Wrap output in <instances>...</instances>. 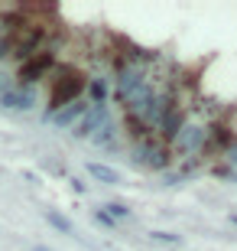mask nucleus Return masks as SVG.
Instances as JSON below:
<instances>
[{"label":"nucleus","mask_w":237,"mask_h":251,"mask_svg":"<svg viewBox=\"0 0 237 251\" xmlns=\"http://www.w3.org/2000/svg\"><path fill=\"white\" fill-rule=\"evenodd\" d=\"M88 88V78L82 72H75V69H62L59 78L52 85V95H49V108H46V121H52V114L65 104H72L82 98V92Z\"/></svg>","instance_id":"1"},{"label":"nucleus","mask_w":237,"mask_h":251,"mask_svg":"<svg viewBox=\"0 0 237 251\" xmlns=\"http://www.w3.org/2000/svg\"><path fill=\"white\" fill-rule=\"evenodd\" d=\"M133 163L143 170H169V163H172V147H166L163 140H137V147H133Z\"/></svg>","instance_id":"2"},{"label":"nucleus","mask_w":237,"mask_h":251,"mask_svg":"<svg viewBox=\"0 0 237 251\" xmlns=\"http://www.w3.org/2000/svg\"><path fill=\"white\" fill-rule=\"evenodd\" d=\"M43 39H46V29L43 26H26L20 33V39H13V52L10 56H17L20 65H23L26 59L36 56V52H43Z\"/></svg>","instance_id":"3"},{"label":"nucleus","mask_w":237,"mask_h":251,"mask_svg":"<svg viewBox=\"0 0 237 251\" xmlns=\"http://www.w3.org/2000/svg\"><path fill=\"white\" fill-rule=\"evenodd\" d=\"M172 150H179L182 157H201V153H205V127L185 124L182 134L172 140Z\"/></svg>","instance_id":"4"},{"label":"nucleus","mask_w":237,"mask_h":251,"mask_svg":"<svg viewBox=\"0 0 237 251\" xmlns=\"http://www.w3.org/2000/svg\"><path fill=\"white\" fill-rule=\"evenodd\" d=\"M52 65H55L52 49H43V52H36L33 59H26V62L20 65L17 78H20V82H26V85H33V82H39V78H43V75H46Z\"/></svg>","instance_id":"5"},{"label":"nucleus","mask_w":237,"mask_h":251,"mask_svg":"<svg viewBox=\"0 0 237 251\" xmlns=\"http://www.w3.org/2000/svg\"><path fill=\"white\" fill-rule=\"evenodd\" d=\"M234 144H237V137L228 124H211V127H205V153H221L224 157Z\"/></svg>","instance_id":"6"},{"label":"nucleus","mask_w":237,"mask_h":251,"mask_svg":"<svg viewBox=\"0 0 237 251\" xmlns=\"http://www.w3.org/2000/svg\"><path fill=\"white\" fill-rule=\"evenodd\" d=\"M104 124H108V104H91V108L85 111V118H82L78 124H75L72 134H75L78 140H85V137L91 140L94 134H98V130L104 127Z\"/></svg>","instance_id":"7"},{"label":"nucleus","mask_w":237,"mask_h":251,"mask_svg":"<svg viewBox=\"0 0 237 251\" xmlns=\"http://www.w3.org/2000/svg\"><path fill=\"white\" fill-rule=\"evenodd\" d=\"M189 124V114H185V108H175V111H169L159 121V140H163L166 147H172V140L182 134V127Z\"/></svg>","instance_id":"8"},{"label":"nucleus","mask_w":237,"mask_h":251,"mask_svg":"<svg viewBox=\"0 0 237 251\" xmlns=\"http://www.w3.org/2000/svg\"><path fill=\"white\" fill-rule=\"evenodd\" d=\"M91 108V101H85V98H78V101L65 104V108H59V111L52 114V124H59V127H72V124H78L85 118V111Z\"/></svg>","instance_id":"9"},{"label":"nucleus","mask_w":237,"mask_h":251,"mask_svg":"<svg viewBox=\"0 0 237 251\" xmlns=\"http://www.w3.org/2000/svg\"><path fill=\"white\" fill-rule=\"evenodd\" d=\"M33 101H36V98H33L29 88H10V92L0 95V104H3L7 111H29Z\"/></svg>","instance_id":"10"},{"label":"nucleus","mask_w":237,"mask_h":251,"mask_svg":"<svg viewBox=\"0 0 237 251\" xmlns=\"http://www.w3.org/2000/svg\"><path fill=\"white\" fill-rule=\"evenodd\" d=\"M85 170H88V176H91V179H98V183H104V186H117V183H120V173L114 167H108V163L91 160Z\"/></svg>","instance_id":"11"},{"label":"nucleus","mask_w":237,"mask_h":251,"mask_svg":"<svg viewBox=\"0 0 237 251\" xmlns=\"http://www.w3.org/2000/svg\"><path fill=\"white\" fill-rule=\"evenodd\" d=\"M43 215H46V222L52 225L55 232H62V235H75V225H72V219H65L62 212H55V209H46Z\"/></svg>","instance_id":"12"},{"label":"nucleus","mask_w":237,"mask_h":251,"mask_svg":"<svg viewBox=\"0 0 237 251\" xmlns=\"http://www.w3.org/2000/svg\"><path fill=\"white\" fill-rule=\"evenodd\" d=\"M88 98H91V104H104L108 101V82L104 78H88Z\"/></svg>","instance_id":"13"},{"label":"nucleus","mask_w":237,"mask_h":251,"mask_svg":"<svg viewBox=\"0 0 237 251\" xmlns=\"http://www.w3.org/2000/svg\"><path fill=\"white\" fill-rule=\"evenodd\" d=\"M91 144H98V147H117V134H114V124H104V127L98 130V134H94L91 137Z\"/></svg>","instance_id":"14"},{"label":"nucleus","mask_w":237,"mask_h":251,"mask_svg":"<svg viewBox=\"0 0 237 251\" xmlns=\"http://www.w3.org/2000/svg\"><path fill=\"white\" fill-rule=\"evenodd\" d=\"M104 212H108L114 222H117V219H130V209L124 202H108V205H104Z\"/></svg>","instance_id":"15"},{"label":"nucleus","mask_w":237,"mask_h":251,"mask_svg":"<svg viewBox=\"0 0 237 251\" xmlns=\"http://www.w3.org/2000/svg\"><path fill=\"white\" fill-rule=\"evenodd\" d=\"M150 238L159 245H179L182 242V235H175V232H150Z\"/></svg>","instance_id":"16"},{"label":"nucleus","mask_w":237,"mask_h":251,"mask_svg":"<svg viewBox=\"0 0 237 251\" xmlns=\"http://www.w3.org/2000/svg\"><path fill=\"white\" fill-rule=\"evenodd\" d=\"M10 52H13V36H7V33H0V59H7Z\"/></svg>","instance_id":"17"},{"label":"nucleus","mask_w":237,"mask_h":251,"mask_svg":"<svg viewBox=\"0 0 237 251\" xmlns=\"http://www.w3.org/2000/svg\"><path fill=\"white\" fill-rule=\"evenodd\" d=\"M94 222H98V225H104V228H114V225H117V222H114V219H110L108 212H104V209H98V212H94Z\"/></svg>","instance_id":"18"},{"label":"nucleus","mask_w":237,"mask_h":251,"mask_svg":"<svg viewBox=\"0 0 237 251\" xmlns=\"http://www.w3.org/2000/svg\"><path fill=\"white\" fill-rule=\"evenodd\" d=\"M224 157H228V163H231V167H237V144L228 150V153H224Z\"/></svg>","instance_id":"19"},{"label":"nucleus","mask_w":237,"mask_h":251,"mask_svg":"<svg viewBox=\"0 0 237 251\" xmlns=\"http://www.w3.org/2000/svg\"><path fill=\"white\" fill-rule=\"evenodd\" d=\"M10 92V82H7V75H0V95Z\"/></svg>","instance_id":"20"},{"label":"nucleus","mask_w":237,"mask_h":251,"mask_svg":"<svg viewBox=\"0 0 237 251\" xmlns=\"http://www.w3.org/2000/svg\"><path fill=\"white\" fill-rule=\"evenodd\" d=\"M33 251H52V248H46V245H36V248H33Z\"/></svg>","instance_id":"21"},{"label":"nucleus","mask_w":237,"mask_h":251,"mask_svg":"<svg viewBox=\"0 0 237 251\" xmlns=\"http://www.w3.org/2000/svg\"><path fill=\"white\" fill-rule=\"evenodd\" d=\"M231 222H234V225H237V212H231Z\"/></svg>","instance_id":"22"}]
</instances>
